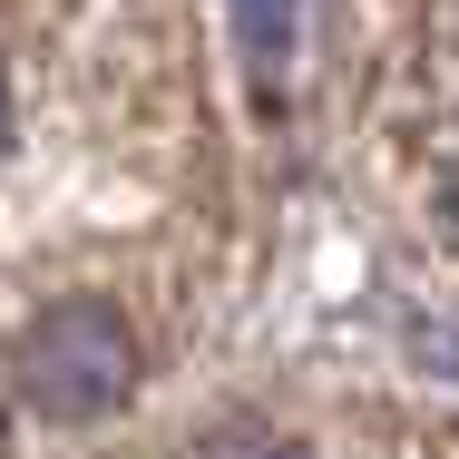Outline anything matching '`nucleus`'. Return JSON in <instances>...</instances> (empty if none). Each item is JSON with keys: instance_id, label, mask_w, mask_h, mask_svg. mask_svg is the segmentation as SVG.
Here are the masks:
<instances>
[{"instance_id": "nucleus-5", "label": "nucleus", "mask_w": 459, "mask_h": 459, "mask_svg": "<svg viewBox=\"0 0 459 459\" xmlns=\"http://www.w3.org/2000/svg\"><path fill=\"white\" fill-rule=\"evenodd\" d=\"M440 215H450V235H459V167H450V186H440Z\"/></svg>"}, {"instance_id": "nucleus-6", "label": "nucleus", "mask_w": 459, "mask_h": 459, "mask_svg": "<svg viewBox=\"0 0 459 459\" xmlns=\"http://www.w3.org/2000/svg\"><path fill=\"white\" fill-rule=\"evenodd\" d=\"M0 147H10V89H0Z\"/></svg>"}, {"instance_id": "nucleus-2", "label": "nucleus", "mask_w": 459, "mask_h": 459, "mask_svg": "<svg viewBox=\"0 0 459 459\" xmlns=\"http://www.w3.org/2000/svg\"><path fill=\"white\" fill-rule=\"evenodd\" d=\"M235 39L255 49V89L283 98L293 89V49H303V10H235Z\"/></svg>"}, {"instance_id": "nucleus-4", "label": "nucleus", "mask_w": 459, "mask_h": 459, "mask_svg": "<svg viewBox=\"0 0 459 459\" xmlns=\"http://www.w3.org/2000/svg\"><path fill=\"white\" fill-rule=\"evenodd\" d=\"M430 49H440V89H459V10H430Z\"/></svg>"}, {"instance_id": "nucleus-1", "label": "nucleus", "mask_w": 459, "mask_h": 459, "mask_svg": "<svg viewBox=\"0 0 459 459\" xmlns=\"http://www.w3.org/2000/svg\"><path fill=\"white\" fill-rule=\"evenodd\" d=\"M20 391L49 420H108L137 391V333L108 303H59L30 342H20Z\"/></svg>"}, {"instance_id": "nucleus-3", "label": "nucleus", "mask_w": 459, "mask_h": 459, "mask_svg": "<svg viewBox=\"0 0 459 459\" xmlns=\"http://www.w3.org/2000/svg\"><path fill=\"white\" fill-rule=\"evenodd\" d=\"M177 459H303V440H283L264 420H215V430H195Z\"/></svg>"}]
</instances>
